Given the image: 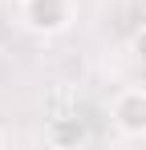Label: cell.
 <instances>
[{
	"label": "cell",
	"mask_w": 146,
	"mask_h": 150,
	"mask_svg": "<svg viewBox=\"0 0 146 150\" xmlns=\"http://www.w3.org/2000/svg\"><path fill=\"white\" fill-rule=\"evenodd\" d=\"M8 142H12V134H8V130H4V126H0V150L8 146Z\"/></svg>",
	"instance_id": "cell-5"
},
{
	"label": "cell",
	"mask_w": 146,
	"mask_h": 150,
	"mask_svg": "<svg viewBox=\"0 0 146 150\" xmlns=\"http://www.w3.org/2000/svg\"><path fill=\"white\" fill-rule=\"evenodd\" d=\"M110 126L126 142L146 138V85H122L110 98Z\"/></svg>",
	"instance_id": "cell-2"
},
{
	"label": "cell",
	"mask_w": 146,
	"mask_h": 150,
	"mask_svg": "<svg viewBox=\"0 0 146 150\" xmlns=\"http://www.w3.org/2000/svg\"><path fill=\"white\" fill-rule=\"evenodd\" d=\"M16 16L37 37H61L77 21V4L73 0H21L16 4Z\"/></svg>",
	"instance_id": "cell-1"
},
{
	"label": "cell",
	"mask_w": 146,
	"mask_h": 150,
	"mask_svg": "<svg viewBox=\"0 0 146 150\" xmlns=\"http://www.w3.org/2000/svg\"><path fill=\"white\" fill-rule=\"evenodd\" d=\"M45 138H49V146H57V150H81V146H89L94 134H89V122H85V118L57 114V118H49Z\"/></svg>",
	"instance_id": "cell-3"
},
{
	"label": "cell",
	"mask_w": 146,
	"mask_h": 150,
	"mask_svg": "<svg viewBox=\"0 0 146 150\" xmlns=\"http://www.w3.org/2000/svg\"><path fill=\"white\" fill-rule=\"evenodd\" d=\"M130 53H134V57L146 65V25H142V28H134V37H130Z\"/></svg>",
	"instance_id": "cell-4"
},
{
	"label": "cell",
	"mask_w": 146,
	"mask_h": 150,
	"mask_svg": "<svg viewBox=\"0 0 146 150\" xmlns=\"http://www.w3.org/2000/svg\"><path fill=\"white\" fill-rule=\"evenodd\" d=\"M16 4H21V0H16Z\"/></svg>",
	"instance_id": "cell-6"
}]
</instances>
